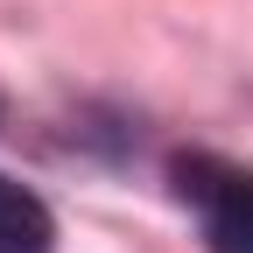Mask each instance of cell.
<instances>
[{
	"label": "cell",
	"instance_id": "obj_1",
	"mask_svg": "<svg viewBox=\"0 0 253 253\" xmlns=\"http://www.w3.org/2000/svg\"><path fill=\"white\" fill-rule=\"evenodd\" d=\"M176 183L197 204L211 253H253V169H225L211 155H190V162H176Z\"/></svg>",
	"mask_w": 253,
	"mask_h": 253
},
{
	"label": "cell",
	"instance_id": "obj_2",
	"mask_svg": "<svg viewBox=\"0 0 253 253\" xmlns=\"http://www.w3.org/2000/svg\"><path fill=\"white\" fill-rule=\"evenodd\" d=\"M49 246H56V218L42 211V197L0 176V253H49Z\"/></svg>",
	"mask_w": 253,
	"mask_h": 253
}]
</instances>
